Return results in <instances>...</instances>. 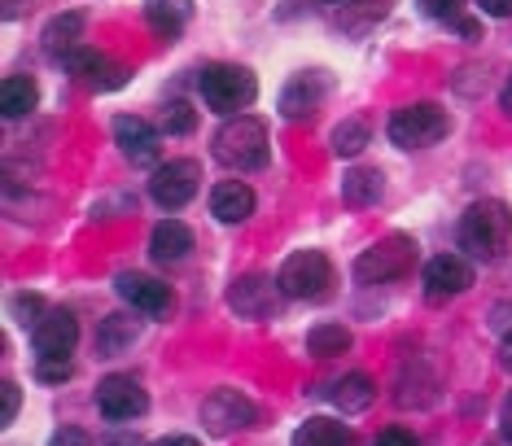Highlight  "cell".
Returning <instances> with one entry per match:
<instances>
[{
    "label": "cell",
    "mask_w": 512,
    "mask_h": 446,
    "mask_svg": "<svg viewBox=\"0 0 512 446\" xmlns=\"http://www.w3.org/2000/svg\"><path fill=\"white\" fill-rule=\"evenodd\" d=\"M512 232V210L499 202V197H486V202H473L460 219V250L477 258V263H495L499 250L508 245Z\"/></svg>",
    "instance_id": "1"
},
{
    "label": "cell",
    "mask_w": 512,
    "mask_h": 446,
    "mask_svg": "<svg viewBox=\"0 0 512 446\" xmlns=\"http://www.w3.org/2000/svg\"><path fill=\"white\" fill-rule=\"evenodd\" d=\"M215 158L224 162L228 171H263L267 158H272V145H267V127L254 114H237L215 132Z\"/></svg>",
    "instance_id": "2"
},
{
    "label": "cell",
    "mask_w": 512,
    "mask_h": 446,
    "mask_svg": "<svg viewBox=\"0 0 512 446\" xmlns=\"http://www.w3.org/2000/svg\"><path fill=\"white\" fill-rule=\"evenodd\" d=\"M197 88H202V101L211 105L215 114H241L259 97V79H254L246 66H228V62L206 66L202 75H197Z\"/></svg>",
    "instance_id": "3"
},
{
    "label": "cell",
    "mask_w": 512,
    "mask_h": 446,
    "mask_svg": "<svg viewBox=\"0 0 512 446\" xmlns=\"http://www.w3.org/2000/svg\"><path fill=\"white\" fill-rule=\"evenodd\" d=\"M276 285H281L285 298L298 302H324L333 293V263L324 250H298L289 254L276 272Z\"/></svg>",
    "instance_id": "4"
},
{
    "label": "cell",
    "mask_w": 512,
    "mask_h": 446,
    "mask_svg": "<svg viewBox=\"0 0 512 446\" xmlns=\"http://www.w3.org/2000/svg\"><path fill=\"white\" fill-rule=\"evenodd\" d=\"M412 263H416V241L407 232H390V237H381L355 258V280L359 285H390V280H403L412 272Z\"/></svg>",
    "instance_id": "5"
},
{
    "label": "cell",
    "mask_w": 512,
    "mask_h": 446,
    "mask_svg": "<svg viewBox=\"0 0 512 446\" xmlns=\"http://www.w3.org/2000/svg\"><path fill=\"white\" fill-rule=\"evenodd\" d=\"M386 132H390V140L399 149H429V145H438V140L451 132V119H447L442 105L416 101V105H403V110L390 114Z\"/></svg>",
    "instance_id": "6"
},
{
    "label": "cell",
    "mask_w": 512,
    "mask_h": 446,
    "mask_svg": "<svg viewBox=\"0 0 512 446\" xmlns=\"http://www.w3.org/2000/svg\"><path fill=\"white\" fill-rule=\"evenodd\" d=\"M197 184H202V167L193 158H171L162 162L149 180V197L162 206V210H180L197 197Z\"/></svg>",
    "instance_id": "7"
},
{
    "label": "cell",
    "mask_w": 512,
    "mask_h": 446,
    "mask_svg": "<svg viewBox=\"0 0 512 446\" xmlns=\"http://www.w3.org/2000/svg\"><path fill=\"white\" fill-rule=\"evenodd\" d=\"M254 420H259V407H254V398L241 394V390H215L202 403V425H206V433H215V438L250 429Z\"/></svg>",
    "instance_id": "8"
},
{
    "label": "cell",
    "mask_w": 512,
    "mask_h": 446,
    "mask_svg": "<svg viewBox=\"0 0 512 446\" xmlns=\"http://www.w3.org/2000/svg\"><path fill=\"white\" fill-rule=\"evenodd\" d=\"M97 412L114 420V425H127V420H141L149 412V394L145 385L136 377H123V372H114L97 385Z\"/></svg>",
    "instance_id": "9"
},
{
    "label": "cell",
    "mask_w": 512,
    "mask_h": 446,
    "mask_svg": "<svg viewBox=\"0 0 512 446\" xmlns=\"http://www.w3.org/2000/svg\"><path fill=\"white\" fill-rule=\"evenodd\" d=\"M114 289H119V298L127 302L132 311L149 315V320H167L171 307H176V298H171V289L162 285V280L145 276V272H123L114 280Z\"/></svg>",
    "instance_id": "10"
},
{
    "label": "cell",
    "mask_w": 512,
    "mask_h": 446,
    "mask_svg": "<svg viewBox=\"0 0 512 446\" xmlns=\"http://www.w3.org/2000/svg\"><path fill=\"white\" fill-rule=\"evenodd\" d=\"M114 145L123 149V158L132 162V167H162V136L149 127L145 119H136V114H119L114 119Z\"/></svg>",
    "instance_id": "11"
},
{
    "label": "cell",
    "mask_w": 512,
    "mask_h": 446,
    "mask_svg": "<svg viewBox=\"0 0 512 446\" xmlns=\"http://www.w3.org/2000/svg\"><path fill=\"white\" fill-rule=\"evenodd\" d=\"M473 289V267L460 254H438L425 263V298L429 302H447Z\"/></svg>",
    "instance_id": "12"
},
{
    "label": "cell",
    "mask_w": 512,
    "mask_h": 446,
    "mask_svg": "<svg viewBox=\"0 0 512 446\" xmlns=\"http://www.w3.org/2000/svg\"><path fill=\"white\" fill-rule=\"evenodd\" d=\"M79 342V320L71 311L53 307L44 320L31 328V346H36V359H66Z\"/></svg>",
    "instance_id": "13"
},
{
    "label": "cell",
    "mask_w": 512,
    "mask_h": 446,
    "mask_svg": "<svg viewBox=\"0 0 512 446\" xmlns=\"http://www.w3.org/2000/svg\"><path fill=\"white\" fill-rule=\"evenodd\" d=\"M324 92H329V75H324V70H307V75H294V79L285 84V92H281V119H289V123L311 119V114L320 110Z\"/></svg>",
    "instance_id": "14"
},
{
    "label": "cell",
    "mask_w": 512,
    "mask_h": 446,
    "mask_svg": "<svg viewBox=\"0 0 512 446\" xmlns=\"http://www.w3.org/2000/svg\"><path fill=\"white\" fill-rule=\"evenodd\" d=\"M276 289H281V285H272L267 276L250 272V276L232 280V289H228V307L237 311L241 320H267V315L276 311Z\"/></svg>",
    "instance_id": "15"
},
{
    "label": "cell",
    "mask_w": 512,
    "mask_h": 446,
    "mask_svg": "<svg viewBox=\"0 0 512 446\" xmlns=\"http://www.w3.org/2000/svg\"><path fill=\"white\" fill-rule=\"evenodd\" d=\"M66 66H71V75H75V79H84V84H88V88H97V92L123 88V84H127V75H132L127 66H114L101 49H79Z\"/></svg>",
    "instance_id": "16"
},
{
    "label": "cell",
    "mask_w": 512,
    "mask_h": 446,
    "mask_svg": "<svg viewBox=\"0 0 512 446\" xmlns=\"http://www.w3.org/2000/svg\"><path fill=\"white\" fill-rule=\"evenodd\" d=\"M79 40H84V14H79V9L49 18V27H44V35H40L44 57H53V62H71V57L84 49Z\"/></svg>",
    "instance_id": "17"
},
{
    "label": "cell",
    "mask_w": 512,
    "mask_h": 446,
    "mask_svg": "<svg viewBox=\"0 0 512 446\" xmlns=\"http://www.w3.org/2000/svg\"><path fill=\"white\" fill-rule=\"evenodd\" d=\"M211 215L219 223H246L254 215V189L241 180H224L211 193Z\"/></svg>",
    "instance_id": "18"
},
{
    "label": "cell",
    "mask_w": 512,
    "mask_h": 446,
    "mask_svg": "<svg viewBox=\"0 0 512 446\" xmlns=\"http://www.w3.org/2000/svg\"><path fill=\"white\" fill-rule=\"evenodd\" d=\"M193 18V0H145V22L158 40H176Z\"/></svg>",
    "instance_id": "19"
},
{
    "label": "cell",
    "mask_w": 512,
    "mask_h": 446,
    "mask_svg": "<svg viewBox=\"0 0 512 446\" xmlns=\"http://www.w3.org/2000/svg\"><path fill=\"white\" fill-rule=\"evenodd\" d=\"M189 250H193V232L180 219H162L154 228V237H149V254L158 263H180V258H189Z\"/></svg>",
    "instance_id": "20"
},
{
    "label": "cell",
    "mask_w": 512,
    "mask_h": 446,
    "mask_svg": "<svg viewBox=\"0 0 512 446\" xmlns=\"http://www.w3.org/2000/svg\"><path fill=\"white\" fill-rule=\"evenodd\" d=\"M141 337V324L132 320V315H106L97 328V355L101 359H114V355H123L127 346Z\"/></svg>",
    "instance_id": "21"
},
{
    "label": "cell",
    "mask_w": 512,
    "mask_h": 446,
    "mask_svg": "<svg viewBox=\"0 0 512 446\" xmlns=\"http://www.w3.org/2000/svg\"><path fill=\"white\" fill-rule=\"evenodd\" d=\"M40 105V84L31 75H9L5 88H0V110L5 119H27L31 110Z\"/></svg>",
    "instance_id": "22"
},
{
    "label": "cell",
    "mask_w": 512,
    "mask_h": 446,
    "mask_svg": "<svg viewBox=\"0 0 512 446\" xmlns=\"http://www.w3.org/2000/svg\"><path fill=\"white\" fill-rule=\"evenodd\" d=\"M351 442V429L342 420H329V416H311L302 420L298 433L289 438V446H346Z\"/></svg>",
    "instance_id": "23"
},
{
    "label": "cell",
    "mask_w": 512,
    "mask_h": 446,
    "mask_svg": "<svg viewBox=\"0 0 512 446\" xmlns=\"http://www.w3.org/2000/svg\"><path fill=\"white\" fill-rule=\"evenodd\" d=\"M381 193H386V180H381V171L355 167V171L342 175V202H351V206H377Z\"/></svg>",
    "instance_id": "24"
},
{
    "label": "cell",
    "mask_w": 512,
    "mask_h": 446,
    "mask_svg": "<svg viewBox=\"0 0 512 446\" xmlns=\"http://www.w3.org/2000/svg\"><path fill=\"white\" fill-rule=\"evenodd\" d=\"M372 398H377V385H372L368 372H351V377H342L333 385V403L342 412H368Z\"/></svg>",
    "instance_id": "25"
},
{
    "label": "cell",
    "mask_w": 512,
    "mask_h": 446,
    "mask_svg": "<svg viewBox=\"0 0 512 446\" xmlns=\"http://www.w3.org/2000/svg\"><path fill=\"white\" fill-rule=\"evenodd\" d=\"M351 328L346 324H316L307 333V355L311 359H333V355H346L351 350Z\"/></svg>",
    "instance_id": "26"
},
{
    "label": "cell",
    "mask_w": 512,
    "mask_h": 446,
    "mask_svg": "<svg viewBox=\"0 0 512 446\" xmlns=\"http://www.w3.org/2000/svg\"><path fill=\"white\" fill-rule=\"evenodd\" d=\"M368 149V123L364 119H346L333 127V154L337 158H359Z\"/></svg>",
    "instance_id": "27"
},
{
    "label": "cell",
    "mask_w": 512,
    "mask_h": 446,
    "mask_svg": "<svg viewBox=\"0 0 512 446\" xmlns=\"http://www.w3.org/2000/svg\"><path fill=\"white\" fill-rule=\"evenodd\" d=\"M193 127H197V110H193V105L171 101L167 110H162V132H167V136H189Z\"/></svg>",
    "instance_id": "28"
},
{
    "label": "cell",
    "mask_w": 512,
    "mask_h": 446,
    "mask_svg": "<svg viewBox=\"0 0 512 446\" xmlns=\"http://www.w3.org/2000/svg\"><path fill=\"white\" fill-rule=\"evenodd\" d=\"M44 315H49V307H44V298H40V293H18V298H14V320L22 324V328H36L40 320H44Z\"/></svg>",
    "instance_id": "29"
},
{
    "label": "cell",
    "mask_w": 512,
    "mask_h": 446,
    "mask_svg": "<svg viewBox=\"0 0 512 446\" xmlns=\"http://www.w3.org/2000/svg\"><path fill=\"white\" fill-rule=\"evenodd\" d=\"M416 5H421L429 18H438V22H451V27H456V22L464 18V0H416Z\"/></svg>",
    "instance_id": "30"
},
{
    "label": "cell",
    "mask_w": 512,
    "mask_h": 446,
    "mask_svg": "<svg viewBox=\"0 0 512 446\" xmlns=\"http://www.w3.org/2000/svg\"><path fill=\"white\" fill-rule=\"evenodd\" d=\"M71 359H40V368H36V377L40 381H49V385H57V381H71Z\"/></svg>",
    "instance_id": "31"
},
{
    "label": "cell",
    "mask_w": 512,
    "mask_h": 446,
    "mask_svg": "<svg viewBox=\"0 0 512 446\" xmlns=\"http://www.w3.org/2000/svg\"><path fill=\"white\" fill-rule=\"evenodd\" d=\"M372 446H421V438H416L412 429L390 425V429H381V433H377V442H372Z\"/></svg>",
    "instance_id": "32"
},
{
    "label": "cell",
    "mask_w": 512,
    "mask_h": 446,
    "mask_svg": "<svg viewBox=\"0 0 512 446\" xmlns=\"http://www.w3.org/2000/svg\"><path fill=\"white\" fill-rule=\"evenodd\" d=\"M0 398H5V407H0V420H5V425H14V416H18V403H22V390H18V381H5V385H0Z\"/></svg>",
    "instance_id": "33"
},
{
    "label": "cell",
    "mask_w": 512,
    "mask_h": 446,
    "mask_svg": "<svg viewBox=\"0 0 512 446\" xmlns=\"http://www.w3.org/2000/svg\"><path fill=\"white\" fill-rule=\"evenodd\" d=\"M49 446H88V433L84 429H75V425H66V429H57L53 433V442Z\"/></svg>",
    "instance_id": "34"
},
{
    "label": "cell",
    "mask_w": 512,
    "mask_h": 446,
    "mask_svg": "<svg viewBox=\"0 0 512 446\" xmlns=\"http://www.w3.org/2000/svg\"><path fill=\"white\" fill-rule=\"evenodd\" d=\"M477 9L491 18H512V0H477Z\"/></svg>",
    "instance_id": "35"
},
{
    "label": "cell",
    "mask_w": 512,
    "mask_h": 446,
    "mask_svg": "<svg viewBox=\"0 0 512 446\" xmlns=\"http://www.w3.org/2000/svg\"><path fill=\"white\" fill-rule=\"evenodd\" d=\"M456 31L464 35V40H482V22H477V18H460Z\"/></svg>",
    "instance_id": "36"
},
{
    "label": "cell",
    "mask_w": 512,
    "mask_h": 446,
    "mask_svg": "<svg viewBox=\"0 0 512 446\" xmlns=\"http://www.w3.org/2000/svg\"><path fill=\"white\" fill-rule=\"evenodd\" d=\"M149 446H202V442L189 438V433H171V438H158V442H149Z\"/></svg>",
    "instance_id": "37"
},
{
    "label": "cell",
    "mask_w": 512,
    "mask_h": 446,
    "mask_svg": "<svg viewBox=\"0 0 512 446\" xmlns=\"http://www.w3.org/2000/svg\"><path fill=\"white\" fill-rule=\"evenodd\" d=\"M499 425H504V438L512 442V394L504 398V407H499Z\"/></svg>",
    "instance_id": "38"
},
{
    "label": "cell",
    "mask_w": 512,
    "mask_h": 446,
    "mask_svg": "<svg viewBox=\"0 0 512 446\" xmlns=\"http://www.w3.org/2000/svg\"><path fill=\"white\" fill-rule=\"evenodd\" d=\"M499 110H504L508 119H512V75H508V84L499 88Z\"/></svg>",
    "instance_id": "39"
},
{
    "label": "cell",
    "mask_w": 512,
    "mask_h": 446,
    "mask_svg": "<svg viewBox=\"0 0 512 446\" xmlns=\"http://www.w3.org/2000/svg\"><path fill=\"white\" fill-rule=\"evenodd\" d=\"M499 359H504V368H512V333L504 337V346H499Z\"/></svg>",
    "instance_id": "40"
},
{
    "label": "cell",
    "mask_w": 512,
    "mask_h": 446,
    "mask_svg": "<svg viewBox=\"0 0 512 446\" xmlns=\"http://www.w3.org/2000/svg\"><path fill=\"white\" fill-rule=\"evenodd\" d=\"M106 446H141V442H136V438H110Z\"/></svg>",
    "instance_id": "41"
},
{
    "label": "cell",
    "mask_w": 512,
    "mask_h": 446,
    "mask_svg": "<svg viewBox=\"0 0 512 446\" xmlns=\"http://www.w3.org/2000/svg\"><path fill=\"white\" fill-rule=\"evenodd\" d=\"M324 5H346V0H324Z\"/></svg>",
    "instance_id": "42"
}]
</instances>
